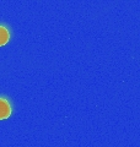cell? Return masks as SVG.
Instances as JSON below:
<instances>
[{"label": "cell", "instance_id": "cell-2", "mask_svg": "<svg viewBox=\"0 0 140 147\" xmlns=\"http://www.w3.org/2000/svg\"><path fill=\"white\" fill-rule=\"evenodd\" d=\"M10 40V31L5 26L0 25V47L5 45Z\"/></svg>", "mask_w": 140, "mask_h": 147}, {"label": "cell", "instance_id": "cell-1", "mask_svg": "<svg viewBox=\"0 0 140 147\" xmlns=\"http://www.w3.org/2000/svg\"><path fill=\"white\" fill-rule=\"evenodd\" d=\"M12 113L10 102L5 97H0V120H5Z\"/></svg>", "mask_w": 140, "mask_h": 147}]
</instances>
